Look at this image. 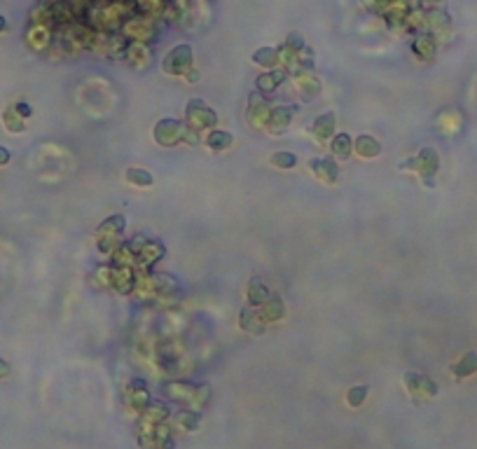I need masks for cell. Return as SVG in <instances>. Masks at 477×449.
<instances>
[{
  "instance_id": "obj_1",
  "label": "cell",
  "mask_w": 477,
  "mask_h": 449,
  "mask_svg": "<svg viewBox=\"0 0 477 449\" xmlns=\"http://www.w3.org/2000/svg\"><path fill=\"white\" fill-rule=\"evenodd\" d=\"M189 61H192V49L187 45H178L169 52V57L164 61V68L169 73H176V64H182V68H187Z\"/></svg>"
},
{
  "instance_id": "obj_2",
  "label": "cell",
  "mask_w": 477,
  "mask_h": 449,
  "mask_svg": "<svg viewBox=\"0 0 477 449\" xmlns=\"http://www.w3.org/2000/svg\"><path fill=\"white\" fill-rule=\"evenodd\" d=\"M332 129H335V115L332 113L321 115V117L313 122V133H316L321 140L330 138V136H332Z\"/></svg>"
},
{
  "instance_id": "obj_3",
  "label": "cell",
  "mask_w": 477,
  "mask_h": 449,
  "mask_svg": "<svg viewBox=\"0 0 477 449\" xmlns=\"http://www.w3.org/2000/svg\"><path fill=\"white\" fill-rule=\"evenodd\" d=\"M356 150H358V155L360 157H379L381 155L379 140L370 138V136H360V138L356 140Z\"/></svg>"
},
{
  "instance_id": "obj_4",
  "label": "cell",
  "mask_w": 477,
  "mask_h": 449,
  "mask_svg": "<svg viewBox=\"0 0 477 449\" xmlns=\"http://www.w3.org/2000/svg\"><path fill=\"white\" fill-rule=\"evenodd\" d=\"M269 300V293L267 288L262 286L260 278H250V286H248V302L250 304H262Z\"/></svg>"
},
{
  "instance_id": "obj_5",
  "label": "cell",
  "mask_w": 477,
  "mask_h": 449,
  "mask_svg": "<svg viewBox=\"0 0 477 449\" xmlns=\"http://www.w3.org/2000/svg\"><path fill=\"white\" fill-rule=\"evenodd\" d=\"M332 152L339 157V159H346L351 155V136L349 133H339L332 138Z\"/></svg>"
},
{
  "instance_id": "obj_6",
  "label": "cell",
  "mask_w": 477,
  "mask_h": 449,
  "mask_svg": "<svg viewBox=\"0 0 477 449\" xmlns=\"http://www.w3.org/2000/svg\"><path fill=\"white\" fill-rule=\"evenodd\" d=\"M126 180L129 183H133V185H140V188H148V185H152V176H150L145 169H126Z\"/></svg>"
},
{
  "instance_id": "obj_7",
  "label": "cell",
  "mask_w": 477,
  "mask_h": 449,
  "mask_svg": "<svg viewBox=\"0 0 477 449\" xmlns=\"http://www.w3.org/2000/svg\"><path fill=\"white\" fill-rule=\"evenodd\" d=\"M206 143L213 147V150H225V147L232 143V133H227V131H211Z\"/></svg>"
},
{
  "instance_id": "obj_8",
  "label": "cell",
  "mask_w": 477,
  "mask_h": 449,
  "mask_svg": "<svg viewBox=\"0 0 477 449\" xmlns=\"http://www.w3.org/2000/svg\"><path fill=\"white\" fill-rule=\"evenodd\" d=\"M269 162L274 164V166H279V169H293L297 164V157L293 155V152H276V155H272L269 157Z\"/></svg>"
},
{
  "instance_id": "obj_9",
  "label": "cell",
  "mask_w": 477,
  "mask_h": 449,
  "mask_svg": "<svg viewBox=\"0 0 477 449\" xmlns=\"http://www.w3.org/2000/svg\"><path fill=\"white\" fill-rule=\"evenodd\" d=\"M253 61L260 65H274L276 64V49H272V47L257 49L255 54H253Z\"/></svg>"
},
{
  "instance_id": "obj_10",
  "label": "cell",
  "mask_w": 477,
  "mask_h": 449,
  "mask_svg": "<svg viewBox=\"0 0 477 449\" xmlns=\"http://www.w3.org/2000/svg\"><path fill=\"white\" fill-rule=\"evenodd\" d=\"M367 393H370V388L367 386H354L351 391H349V395H346V400H349V405H354V407H358L365 398H367Z\"/></svg>"
},
{
  "instance_id": "obj_11",
  "label": "cell",
  "mask_w": 477,
  "mask_h": 449,
  "mask_svg": "<svg viewBox=\"0 0 477 449\" xmlns=\"http://www.w3.org/2000/svg\"><path fill=\"white\" fill-rule=\"evenodd\" d=\"M281 80H283V77H281V73H267V75H262V77L257 80V89H262V91H272Z\"/></svg>"
},
{
  "instance_id": "obj_12",
  "label": "cell",
  "mask_w": 477,
  "mask_h": 449,
  "mask_svg": "<svg viewBox=\"0 0 477 449\" xmlns=\"http://www.w3.org/2000/svg\"><path fill=\"white\" fill-rule=\"evenodd\" d=\"M477 368V358H475V353H468L466 356V360H461L459 365H454V372L459 377H463L466 372H470V370H475Z\"/></svg>"
},
{
  "instance_id": "obj_13",
  "label": "cell",
  "mask_w": 477,
  "mask_h": 449,
  "mask_svg": "<svg viewBox=\"0 0 477 449\" xmlns=\"http://www.w3.org/2000/svg\"><path fill=\"white\" fill-rule=\"evenodd\" d=\"M267 307H269V316H274V319H281V316H283V304H281L279 297H269V300H267Z\"/></svg>"
},
{
  "instance_id": "obj_14",
  "label": "cell",
  "mask_w": 477,
  "mask_h": 449,
  "mask_svg": "<svg viewBox=\"0 0 477 449\" xmlns=\"http://www.w3.org/2000/svg\"><path fill=\"white\" fill-rule=\"evenodd\" d=\"M124 225V218L122 215H113V218H108V220H103V229H115V232H119Z\"/></svg>"
},
{
  "instance_id": "obj_15",
  "label": "cell",
  "mask_w": 477,
  "mask_h": 449,
  "mask_svg": "<svg viewBox=\"0 0 477 449\" xmlns=\"http://www.w3.org/2000/svg\"><path fill=\"white\" fill-rule=\"evenodd\" d=\"M302 45H304V42H302V35H299V33H290V35H288V47L299 49Z\"/></svg>"
},
{
  "instance_id": "obj_16",
  "label": "cell",
  "mask_w": 477,
  "mask_h": 449,
  "mask_svg": "<svg viewBox=\"0 0 477 449\" xmlns=\"http://www.w3.org/2000/svg\"><path fill=\"white\" fill-rule=\"evenodd\" d=\"M14 110H17V113L21 115V117H31V115H33L31 106H26V103H17V106H14Z\"/></svg>"
},
{
  "instance_id": "obj_17",
  "label": "cell",
  "mask_w": 477,
  "mask_h": 449,
  "mask_svg": "<svg viewBox=\"0 0 477 449\" xmlns=\"http://www.w3.org/2000/svg\"><path fill=\"white\" fill-rule=\"evenodd\" d=\"M9 375V365L5 363V360L0 358V379H5V377Z\"/></svg>"
},
{
  "instance_id": "obj_18",
  "label": "cell",
  "mask_w": 477,
  "mask_h": 449,
  "mask_svg": "<svg viewBox=\"0 0 477 449\" xmlns=\"http://www.w3.org/2000/svg\"><path fill=\"white\" fill-rule=\"evenodd\" d=\"M9 162V152L7 147H0V164H7Z\"/></svg>"
},
{
  "instance_id": "obj_19",
  "label": "cell",
  "mask_w": 477,
  "mask_h": 449,
  "mask_svg": "<svg viewBox=\"0 0 477 449\" xmlns=\"http://www.w3.org/2000/svg\"><path fill=\"white\" fill-rule=\"evenodd\" d=\"M5 26H7V24H5V19L0 16V31H5Z\"/></svg>"
}]
</instances>
